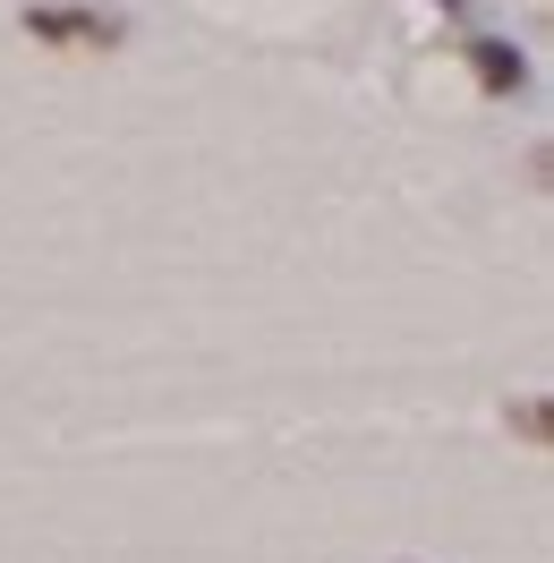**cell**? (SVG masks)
Instances as JSON below:
<instances>
[{
	"instance_id": "1",
	"label": "cell",
	"mask_w": 554,
	"mask_h": 563,
	"mask_svg": "<svg viewBox=\"0 0 554 563\" xmlns=\"http://www.w3.org/2000/svg\"><path fill=\"white\" fill-rule=\"evenodd\" d=\"M26 35L43 43V52H60V60H103V52H120V18L111 9H95V0H35L26 9Z\"/></svg>"
},
{
	"instance_id": "2",
	"label": "cell",
	"mask_w": 554,
	"mask_h": 563,
	"mask_svg": "<svg viewBox=\"0 0 554 563\" xmlns=\"http://www.w3.org/2000/svg\"><path fill=\"white\" fill-rule=\"evenodd\" d=\"M469 69H478V86H486V95H520V86H529V60H520L512 43H495V35H478V43H469Z\"/></svg>"
},
{
	"instance_id": "3",
	"label": "cell",
	"mask_w": 554,
	"mask_h": 563,
	"mask_svg": "<svg viewBox=\"0 0 554 563\" xmlns=\"http://www.w3.org/2000/svg\"><path fill=\"white\" fill-rule=\"evenodd\" d=\"M503 419H512V435H520V444H546V393H529V401H512Z\"/></svg>"
}]
</instances>
